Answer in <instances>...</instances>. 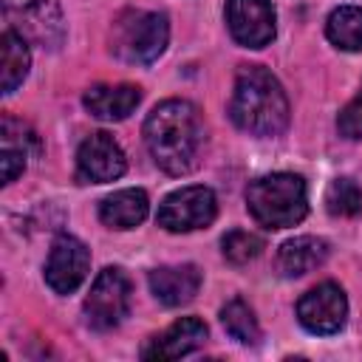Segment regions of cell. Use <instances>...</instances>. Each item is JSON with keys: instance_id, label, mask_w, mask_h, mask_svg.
Returning a JSON list of instances; mask_svg holds the SVG:
<instances>
[{"instance_id": "6da1fadb", "label": "cell", "mask_w": 362, "mask_h": 362, "mask_svg": "<svg viewBox=\"0 0 362 362\" xmlns=\"http://www.w3.org/2000/svg\"><path fill=\"white\" fill-rule=\"evenodd\" d=\"M144 144L153 161L167 175H187L195 170L204 150V119L187 99H167L156 105L144 119Z\"/></svg>"}, {"instance_id": "7a4b0ae2", "label": "cell", "mask_w": 362, "mask_h": 362, "mask_svg": "<svg viewBox=\"0 0 362 362\" xmlns=\"http://www.w3.org/2000/svg\"><path fill=\"white\" fill-rule=\"evenodd\" d=\"M229 116L249 136H280L288 127V99L277 76L263 65H243L235 76Z\"/></svg>"}, {"instance_id": "3957f363", "label": "cell", "mask_w": 362, "mask_h": 362, "mask_svg": "<svg viewBox=\"0 0 362 362\" xmlns=\"http://www.w3.org/2000/svg\"><path fill=\"white\" fill-rule=\"evenodd\" d=\"M246 209L266 229H286L305 218L308 189L303 175L272 173L260 175L246 187Z\"/></svg>"}, {"instance_id": "277c9868", "label": "cell", "mask_w": 362, "mask_h": 362, "mask_svg": "<svg viewBox=\"0 0 362 362\" xmlns=\"http://www.w3.org/2000/svg\"><path fill=\"white\" fill-rule=\"evenodd\" d=\"M170 40V23L161 11H144V8H124L110 28V51L130 62V65H147L158 59Z\"/></svg>"}, {"instance_id": "5b68a950", "label": "cell", "mask_w": 362, "mask_h": 362, "mask_svg": "<svg viewBox=\"0 0 362 362\" xmlns=\"http://www.w3.org/2000/svg\"><path fill=\"white\" fill-rule=\"evenodd\" d=\"M6 20L17 34L42 48H59L65 40V20L57 0H3Z\"/></svg>"}, {"instance_id": "8992f818", "label": "cell", "mask_w": 362, "mask_h": 362, "mask_svg": "<svg viewBox=\"0 0 362 362\" xmlns=\"http://www.w3.org/2000/svg\"><path fill=\"white\" fill-rule=\"evenodd\" d=\"M85 320L96 331L116 328L130 311V280L122 269L107 266L96 274L88 297H85Z\"/></svg>"}, {"instance_id": "52a82bcc", "label": "cell", "mask_w": 362, "mask_h": 362, "mask_svg": "<svg viewBox=\"0 0 362 362\" xmlns=\"http://www.w3.org/2000/svg\"><path fill=\"white\" fill-rule=\"evenodd\" d=\"M218 215V198L209 187L192 184L170 192L156 212L158 226L167 232H192V229H206Z\"/></svg>"}, {"instance_id": "ba28073f", "label": "cell", "mask_w": 362, "mask_h": 362, "mask_svg": "<svg viewBox=\"0 0 362 362\" xmlns=\"http://www.w3.org/2000/svg\"><path fill=\"white\" fill-rule=\"evenodd\" d=\"M345 317H348L345 291L331 280L308 288L297 300V320L308 334H320V337L337 334L345 325Z\"/></svg>"}, {"instance_id": "9c48e42d", "label": "cell", "mask_w": 362, "mask_h": 362, "mask_svg": "<svg viewBox=\"0 0 362 362\" xmlns=\"http://www.w3.org/2000/svg\"><path fill=\"white\" fill-rule=\"evenodd\" d=\"M124 170L127 158L119 141L105 130L90 133L76 150V181L82 184H107L116 181Z\"/></svg>"}, {"instance_id": "30bf717a", "label": "cell", "mask_w": 362, "mask_h": 362, "mask_svg": "<svg viewBox=\"0 0 362 362\" xmlns=\"http://www.w3.org/2000/svg\"><path fill=\"white\" fill-rule=\"evenodd\" d=\"M88 266H90L88 246L74 235H59L51 243V252L45 260V283L57 294H71L88 277Z\"/></svg>"}, {"instance_id": "8fae6325", "label": "cell", "mask_w": 362, "mask_h": 362, "mask_svg": "<svg viewBox=\"0 0 362 362\" xmlns=\"http://www.w3.org/2000/svg\"><path fill=\"white\" fill-rule=\"evenodd\" d=\"M272 0H226V25L238 45L263 48L274 40Z\"/></svg>"}, {"instance_id": "7c38bea8", "label": "cell", "mask_w": 362, "mask_h": 362, "mask_svg": "<svg viewBox=\"0 0 362 362\" xmlns=\"http://www.w3.org/2000/svg\"><path fill=\"white\" fill-rule=\"evenodd\" d=\"M206 322L198 317H181L141 348V359H181L206 342Z\"/></svg>"}, {"instance_id": "4fadbf2b", "label": "cell", "mask_w": 362, "mask_h": 362, "mask_svg": "<svg viewBox=\"0 0 362 362\" xmlns=\"http://www.w3.org/2000/svg\"><path fill=\"white\" fill-rule=\"evenodd\" d=\"M150 291L164 305H184L189 303L201 288V272L192 263L181 266H158L147 274Z\"/></svg>"}, {"instance_id": "5bb4252c", "label": "cell", "mask_w": 362, "mask_h": 362, "mask_svg": "<svg viewBox=\"0 0 362 362\" xmlns=\"http://www.w3.org/2000/svg\"><path fill=\"white\" fill-rule=\"evenodd\" d=\"M85 107L90 116L105 119V122H122L127 119L139 102H141V88L130 85V82H119V85H93L85 90L82 96Z\"/></svg>"}, {"instance_id": "9a60e30c", "label": "cell", "mask_w": 362, "mask_h": 362, "mask_svg": "<svg viewBox=\"0 0 362 362\" xmlns=\"http://www.w3.org/2000/svg\"><path fill=\"white\" fill-rule=\"evenodd\" d=\"M147 212H150V201L147 192L139 187L119 189L99 201V221L110 229H133L147 218Z\"/></svg>"}, {"instance_id": "2e32d148", "label": "cell", "mask_w": 362, "mask_h": 362, "mask_svg": "<svg viewBox=\"0 0 362 362\" xmlns=\"http://www.w3.org/2000/svg\"><path fill=\"white\" fill-rule=\"evenodd\" d=\"M328 257V243L322 238L314 235H300L291 238L280 246L277 252V272L283 277H303L308 272H314L317 266H322Z\"/></svg>"}, {"instance_id": "e0dca14e", "label": "cell", "mask_w": 362, "mask_h": 362, "mask_svg": "<svg viewBox=\"0 0 362 362\" xmlns=\"http://www.w3.org/2000/svg\"><path fill=\"white\" fill-rule=\"evenodd\" d=\"M0 48H3V93H14L23 85V79L28 76L31 54H28L25 37L17 34L14 28H6L3 31Z\"/></svg>"}, {"instance_id": "ac0fdd59", "label": "cell", "mask_w": 362, "mask_h": 362, "mask_svg": "<svg viewBox=\"0 0 362 362\" xmlns=\"http://www.w3.org/2000/svg\"><path fill=\"white\" fill-rule=\"evenodd\" d=\"M325 37L342 51H362V6H339L325 20Z\"/></svg>"}, {"instance_id": "d6986e66", "label": "cell", "mask_w": 362, "mask_h": 362, "mask_svg": "<svg viewBox=\"0 0 362 362\" xmlns=\"http://www.w3.org/2000/svg\"><path fill=\"white\" fill-rule=\"evenodd\" d=\"M221 322L226 328V334L240 342V345H257L260 342V325H257V317L255 311L240 300H229L223 308H221Z\"/></svg>"}, {"instance_id": "ffe728a7", "label": "cell", "mask_w": 362, "mask_h": 362, "mask_svg": "<svg viewBox=\"0 0 362 362\" xmlns=\"http://www.w3.org/2000/svg\"><path fill=\"white\" fill-rule=\"evenodd\" d=\"M325 206L331 215L337 218H351L362 209V189L354 178L342 175V178H334L325 189Z\"/></svg>"}, {"instance_id": "44dd1931", "label": "cell", "mask_w": 362, "mask_h": 362, "mask_svg": "<svg viewBox=\"0 0 362 362\" xmlns=\"http://www.w3.org/2000/svg\"><path fill=\"white\" fill-rule=\"evenodd\" d=\"M221 246H223V257L229 263L243 266L263 252V238H257L255 232H246V229H232L223 235Z\"/></svg>"}, {"instance_id": "7402d4cb", "label": "cell", "mask_w": 362, "mask_h": 362, "mask_svg": "<svg viewBox=\"0 0 362 362\" xmlns=\"http://www.w3.org/2000/svg\"><path fill=\"white\" fill-rule=\"evenodd\" d=\"M337 130H339V136H345V139H362V88H359V93L339 110V116H337Z\"/></svg>"}, {"instance_id": "603a6c76", "label": "cell", "mask_w": 362, "mask_h": 362, "mask_svg": "<svg viewBox=\"0 0 362 362\" xmlns=\"http://www.w3.org/2000/svg\"><path fill=\"white\" fill-rule=\"evenodd\" d=\"M25 156H28V150L14 147V144H3V156H0L3 184H11V181L25 170Z\"/></svg>"}]
</instances>
